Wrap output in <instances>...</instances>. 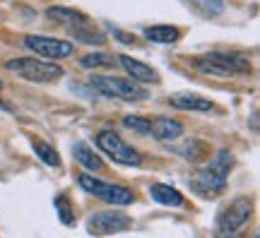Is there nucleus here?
Listing matches in <instances>:
<instances>
[{
  "mask_svg": "<svg viewBox=\"0 0 260 238\" xmlns=\"http://www.w3.org/2000/svg\"><path fill=\"white\" fill-rule=\"evenodd\" d=\"M116 60H118V63L128 70V75L133 77V80H140V82H157V73H154L149 65L140 63V60L130 58V55H118Z\"/></svg>",
  "mask_w": 260,
  "mask_h": 238,
  "instance_id": "9b49d317",
  "label": "nucleus"
},
{
  "mask_svg": "<svg viewBox=\"0 0 260 238\" xmlns=\"http://www.w3.org/2000/svg\"><path fill=\"white\" fill-rule=\"evenodd\" d=\"M195 10H200L205 17H217V15H222L224 10V3L222 0H188Z\"/></svg>",
  "mask_w": 260,
  "mask_h": 238,
  "instance_id": "6ab92c4d",
  "label": "nucleus"
},
{
  "mask_svg": "<svg viewBox=\"0 0 260 238\" xmlns=\"http://www.w3.org/2000/svg\"><path fill=\"white\" fill-rule=\"evenodd\" d=\"M5 67L12 70L15 75H19V77L29 80V82H39V84L58 82L63 77V67L60 65L46 63V60H39V58H15Z\"/></svg>",
  "mask_w": 260,
  "mask_h": 238,
  "instance_id": "7ed1b4c3",
  "label": "nucleus"
},
{
  "mask_svg": "<svg viewBox=\"0 0 260 238\" xmlns=\"http://www.w3.org/2000/svg\"><path fill=\"white\" fill-rule=\"evenodd\" d=\"M77 181H80V188H82V190L92 192V195L111 202V205H130V202L135 200L133 190L121 188V185H113V183H104V181H99V178H94V176H89V174H80Z\"/></svg>",
  "mask_w": 260,
  "mask_h": 238,
  "instance_id": "0eeeda50",
  "label": "nucleus"
},
{
  "mask_svg": "<svg viewBox=\"0 0 260 238\" xmlns=\"http://www.w3.org/2000/svg\"><path fill=\"white\" fill-rule=\"evenodd\" d=\"M116 63V55L111 53H89L82 58V67L92 70V67H109Z\"/></svg>",
  "mask_w": 260,
  "mask_h": 238,
  "instance_id": "412c9836",
  "label": "nucleus"
},
{
  "mask_svg": "<svg viewBox=\"0 0 260 238\" xmlns=\"http://www.w3.org/2000/svg\"><path fill=\"white\" fill-rule=\"evenodd\" d=\"M183 132V125L174 118H167V116H161L152 123V128H149V135H154L157 140H174L178 138Z\"/></svg>",
  "mask_w": 260,
  "mask_h": 238,
  "instance_id": "ddd939ff",
  "label": "nucleus"
},
{
  "mask_svg": "<svg viewBox=\"0 0 260 238\" xmlns=\"http://www.w3.org/2000/svg\"><path fill=\"white\" fill-rule=\"evenodd\" d=\"M169 104L178 111H212V101L203 99L198 94H190V92H178V94H171Z\"/></svg>",
  "mask_w": 260,
  "mask_h": 238,
  "instance_id": "9d476101",
  "label": "nucleus"
},
{
  "mask_svg": "<svg viewBox=\"0 0 260 238\" xmlns=\"http://www.w3.org/2000/svg\"><path fill=\"white\" fill-rule=\"evenodd\" d=\"M96 145H99V149H102L104 154L111 156L116 164L142 166V154H140L138 149H133V147H130L118 132H113V130H102V132L96 135Z\"/></svg>",
  "mask_w": 260,
  "mask_h": 238,
  "instance_id": "20e7f679",
  "label": "nucleus"
},
{
  "mask_svg": "<svg viewBox=\"0 0 260 238\" xmlns=\"http://www.w3.org/2000/svg\"><path fill=\"white\" fill-rule=\"evenodd\" d=\"M251 200L248 197H239V200H234L229 207H224L219 212V217H217V233L219 236H234V233H239V231L248 224L251 219Z\"/></svg>",
  "mask_w": 260,
  "mask_h": 238,
  "instance_id": "423d86ee",
  "label": "nucleus"
},
{
  "mask_svg": "<svg viewBox=\"0 0 260 238\" xmlns=\"http://www.w3.org/2000/svg\"><path fill=\"white\" fill-rule=\"evenodd\" d=\"M56 212H58V217H60V221H63L65 226H73V224H75L73 205L68 202V197H65V195H58V197H56Z\"/></svg>",
  "mask_w": 260,
  "mask_h": 238,
  "instance_id": "4be33fe9",
  "label": "nucleus"
},
{
  "mask_svg": "<svg viewBox=\"0 0 260 238\" xmlns=\"http://www.w3.org/2000/svg\"><path fill=\"white\" fill-rule=\"evenodd\" d=\"M149 195L154 197V202L167 205V207H181V205H183V195H181L176 188L164 185V183H152L149 185Z\"/></svg>",
  "mask_w": 260,
  "mask_h": 238,
  "instance_id": "f8f14e48",
  "label": "nucleus"
},
{
  "mask_svg": "<svg viewBox=\"0 0 260 238\" xmlns=\"http://www.w3.org/2000/svg\"><path fill=\"white\" fill-rule=\"evenodd\" d=\"M145 37L149 41H157V44H174V41H178V29L171 24H154V27L145 29Z\"/></svg>",
  "mask_w": 260,
  "mask_h": 238,
  "instance_id": "f3484780",
  "label": "nucleus"
},
{
  "mask_svg": "<svg viewBox=\"0 0 260 238\" xmlns=\"http://www.w3.org/2000/svg\"><path fill=\"white\" fill-rule=\"evenodd\" d=\"M73 154H75V159H77V164H82L84 168H89V171H102L104 168L102 156L96 154L89 145H84V142H77V145H75Z\"/></svg>",
  "mask_w": 260,
  "mask_h": 238,
  "instance_id": "4468645a",
  "label": "nucleus"
},
{
  "mask_svg": "<svg viewBox=\"0 0 260 238\" xmlns=\"http://www.w3.org/2000/svg\"><path fill=\"white\" fill-rule=\"evenodd\" d=\"M0 89H3V84H0Z\"/></svg>",
  "mask_w": 260,
  "mask_h": 238,
  "instance_id": "b1692460",
  "label": "nucleus"
},
{
  "mask_svg": "<svg viewBox=\"0 0 260 238\" xmlns=\"http://www.w3.org/2000/svg\"><path fill=\"white\" fill-rule=\"evenodd\" d=\"M94 89L104 96H111V99H123V101H142L147 99V92L138 87L130 80H121V77H104V75H92L89 80Z\"/></svg>",
  "mask_w": 260,
  "mask_h": 238,
  "instance_id": "39448f33",
  "label": "nucleus"
},
{
  "mask_svg": "<svg viewBox=\"0 0 260 238\" xmlns=\"http://www.w3.org/2000/svg\"><path fill=\"white\" fill-rule=\"evenodd\" d=\"M178 152L186 156V159H190V161H195V164H200L205 156H207V145H205L203 140H188V142H183V147H181Z\"/></svg>",
  "mask_w": 260,
  "mask_h": 238,
  "instance_id": "a211bd4d",
  "label": "nucleus"
},
{
  "mask_svg": "<svg viewBox=\"0 0 260 238\" xmlns=\"http://www.w3.org/2000/svg\"><path fill=\"white\" fill-rule=\"evenodd\" d=\"M24 46L31 48L37 55L44 58H70L75 53V48L70 41L63 39H48V37H24Z\"/></svg>",
  "mask_w": 260,
  "mask_h": 238,
  "instance_id": "6e6552de",
  "label": "nucleus"
},
{
  "mask_svg": "<svg viewBox=\"0 0 260 238\" xmlns=\"http://www.w3.org/2000/svg\"><path fill=\"white\" fill-rule=\"evenodd\" d=\"M234 168V154L229 149H219L207 166H200L190 178L193 188L200 197H217L226 188V176Z\"/></svg>",
  "mask_w": 260,
  "mask_h": 238,
  "instance_id": "f257e3e1",
  "label": "nucleus"
},
{
  "mask_svg": "<svg viewBox=\"0 0 260 238\" xmlns=\"http://www.w3.org/2000/svg\"><path fill=\"white\" fill-rule=\"evenodd\" d=\"M34 152H37V156L46 166H58V164H60V156H58V152L51 145H46V142H34Z\"/></svg>",
  "mask_w": 260,
  "mask_h": 238,
  "instance_id": "aec40b11",
  "label": "nucleus"
},
{
  "mask_svg": "<svg viewBox=\"0 0 260 238\" xmlns=\"http://www.w3.org/2000/svg\"><path fill=\"white\" fill-rule=\"evenodd\" d=\"M123 123H125V128L135 130V132H140V135H149V128H152V120L142 118V116H125Z\"/></svg>",
  "mask_w": 260,
  "mask_h": 238,
  "instance_id": "5701e85b",
  "label": "nucleus"
},
{
  "mask_svg": "<svg viewBox=\"0 0 260 238\" xmlns=\"http://www.w3.org/2000/svg\"><path fill=\"white\" fill-rule=\"evenodd\" d=\"M193 65L200 73L207 75H219V77H232V75H248L251 73V63L236 53H224V51H214V53L200 55L195 58Z\"/></svg>",
  "mask_w": 260,
  "mask_h": 238,
  "instance_id": "f03ea898",
  "label": "nucleus"
},
{
  "mask_svg": "<svg viewBox=\"0 0 260 238\" xmlns=\"http://www.w3.org/2000/svg\"><path fill=\"white\" fill-rule=\"evenodd\" d=\"M51 19H56V22H63L65 27H73V24H84V22H89L87 15H82L80 10H70V8H48L46 12Z\"/></svg>",
  "mask_w": 260,
  "mask_h": 238,
  "instance_id": "dca6fc26",
  "label": "nucleus"
},
{
  "mask_svg": "<svg viewBox=\"0 0 260 238\" xmlns=\"http://www.w3.org/2000/svg\"><path fill=\"white\" fill-rule=\"evenodd\" d=\"M130 217L123 214V212H94L89 217V233H118V231H125L130 226Z\"/></svg>",
  "mask_w": 260,
  "mask_h": 238,
  "instance_id": "1a4fd4ad",
  "label": "nucleus"
},
{
  "mask_svg": "<svg viewBox=\"0 0 260 238\" xmlns=\"http://www.w3.org/2000/svg\"><path fill=\"white\" fill-rule=\"evenodd\" d=\"M68 31H70L77 41H84V44H96V46H102L104 41H106V34H102L96 27H92V22L73 24V27H68Z\"/></svg>",
  "mask_w": 260,
  "mask_h": 238,
  "instance_id": "2eb2a0df",
  "label": "nucleus"
}]
</instances>
